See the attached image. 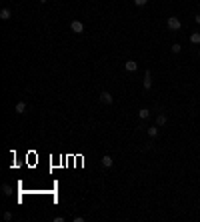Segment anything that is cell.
I'll return each mask as SVG.
<instances>
[{
	"instance_id": "obj_1",
	"label": "cell",
	"mask_w": 200,
	"mask_h": 222,
	"mask_svg": "<svg viewBox=\"0 0 200 222\" xmlns=\"http://www.w3.org/2000/svg\"><path fill=\"white\" fill-rule=\"evenodd\" d=\"M166 26L170 28V30H180V26H182V22L176 18V16H170V18L166 20Z\"/></svg>"
},
{
	"instance_id": "obj_2",
	"label": "cell",
	"mask_w": 200,
	"mask_h": 222,
	"mask_svg": "<svg viewBox=\"0 0 200 222\" xmlns=\"http://www.w3.org/2000/svg\"><path fill=\"white\" fill-rule=\"evenodd\" d=\"M70 28H72V32H76V34H82V32H84V24L80 22V20H72V22H70Z\"/></svg>"
},
{
	"instance_id": "obj_3",
	"label": "cell",
	"mask_w": 200,
	"mask_h": 222,
	"mask_svg": "<svg viewBox=\"0 0 200 222\" xmlns=\"http://www.w3.org/2000/svg\"><path fill=\"white\" fill-rule=\"evenodd\" d=\"M152 88V74H150V70H146L144 72V90H150Z\"/></svg>"
},
{
	"instance_id": "obj_4",
	"label": "cell",
	"mask_w": 200,
	"mask_h": 222,
	"mask_svg": "<svg viewBox=\"0 0 200 222\" xmlns=\"http://www.w3.org/2000/svg\"><path fill=\"white\" fill-rule=\"evenodd\" d=\"M124 70L136 72V70H138V62H136V60H126V62H124Z\"/></svg>"
},
{
	"instance_id": "obj_5",
	"label": "cell",
	"mask_w": 200,
	"mask_h": 222,
	"mask_svg": "<svg viewBox=\"0 0 200 222\" xmlns=\"http://www.w3.org/2000/svg\"><path fill=\"white\" fill-rule=\"evenodd\" d=\"M112 100H114V98H112V94H110V92H102V94H100V102H102V104H112Z\"/></svg>"
},
{
	"instance_id": "obj_6",
	"label": "cell",
	"mask_w": 200,
	"mask_h": 222,
	"mask_svg": "<svg viewBox=\"0 0 200 222\" xmlns=\"http://www.w3.org/2000/svg\"><path fill=\"white\" fill-rule=\"evenodd\" d=\"M100 164H102V166H104V168H110V166H112V164H114V160H112V158H110V156H108V154H106V156H102V160H100Z\"/></svg>"
},
{
	"instance_id": "obj_7",
	"label": "cell",
	"mask_w": 200,
	"mask_h": 222,
	"mask_svg": "<svg viewBox=\"0 0 200 222\" xmlns=\"http://www.w3.org/2000/svg\"><path fill=\"white\" fill-rule=\"evenodd\" d=\"M10 16H12L10 8H2V10H0V18L2 20H10Z\"/></svg>"
},
{
	"instance_id": "obj_8",
	"label": "cell",
	"mask_w": 200,
	"mask_h": 222,
	"mask_svg": "<svg viewBox=\"0 0 200 222\" xmlns=\"http://www.w3.org/2000/svg\"><path fill=\"white\" fill-rule=\"evenodd\" d=\"M14 112L16 114H24V112H26V102H18L16 108H14Z\"/></svg>"
},
{
	"instance_id": "obj_9",
	"label": "cell",
	"mask_w": 200,
	"mask_h": 222,
	"mask_svg": "<svg viewBox=\"0 0 200 222\" xmlns=\"http://www.w3.org/2000/svg\"><path fill=\"white\" fill-rule=\"evenodd\" d=\"M166 122H168L166 114H158V116H156V126H164Z\"/></svg>"
},
{
	"instance_id": "obj_10",
	"label": "cell",
	"mask_w": 200,
	"mask_h": 222,
	"mask_svg": "<svg viewBox=\"0 0 200 222\" xmlns=\"http://www.w3.org/2000/svg\"><path fill=\"white\" fill-rule=\"evenodd\" d=\"M148 116H150V110H148V108H140V112H138V118H140V120H146Z\"/></svg>"
},
{
	"instance_id": "obj_11",
	"label": "cell",
	"mask_w": 200,
	"mask_h": 222,
	"mask_svg": "<svg viewBox=\"0 0 200 222\" xmlns=\"http://www.w3.org/2000/svg\"><path fill=\"white\" fill-rule=\"evenodd\" d=\"M146 132H148V136H150V138H156V136H158V126H150Z\"/></svg>"
},
{
	"instance_id": "obj_12",
	"label": "cell",
	"mask_w": 200,
	"mask_h": 222,
	"mask_svg": "<svg viewBox=\"0 0 200 222\" xmlns=\"http://www.w3.org/2000/svg\"><path fill=\"white\" fill-rule=\"evenodd\" d=\"M190 42H192V44H200V32H192L190 34Z\"/></svg>"
},
{
	"instance_id": "obj_13",
	"label": "cell",
	"mask_w": 200,
	"mask_h": 222,
	"mask_svg": "<svg viewBox=\"0 0 200 222\" xmlns=\"http://www.w3.org/2000/svg\"><path fill=\"white\" fill-rule=\"evenodd\" d=\"M2 192H4V196H10V194H12V188H10L8 184H4V186H2Z\"/></svg>"
},
{
	"instance_id": "obj_14",
	"label": "cell",
	"mask_w": 200,
	"mask_h": 222,
	"mask_svg": "<svg viewBox=\"0 0 200 222\" xmlns=\"http://www.w3.org/2000/svg\"><path fill=\"white\" fill-rule=\"evenodd\" d=\"M180 50H182V46L178 44V42H174V44H172V52H174V54H178Z\"/></svg>"
},
{
	"instance_id": "obj_15",
	"label": "cell",
	"mask_w": 200,
	"mask_h": 222,
	"mask_svg": "<svg viewBox=\"0 0 200 222\" xmlns=\"http://www.w3.org/2000/svg\"><path fill=\"white\" fill-rule=\"evenodd\" d=\"M134 4H136V6H146V4H148V0H134Z\"/></svg>"
},
{
	"instance_id": "obj_16",
	"label": "cell",
	"mask_w": 200,
	"mask_h": 222,
	"mask_svg": "<svg viewBox=\"0 0 200 222\" xmlns=\"http://www.w3.org/2000/svg\"><path fill=\"white\" fill-rule=\"evenodd\" d=\"M4 220H12V212H4Z\"/></svg>"
},
{
	"instance_id": "obj_17",
	"label": "cell",
	"mask_w": 200,
	"mask_h": 222,
	"mask_svg": "<svg viewBox=\"0 0 200 222\" xmlns=\"http://www.w3.org/2000/svg\"><path fill=\"white\" fill-rule=\"evenodd\" d=\"M194 20H196V24H200V14H196V16H194Z\"/></svg>"
},
{
	"instance_id": "obj_18",
	"label": "cell",
	"mask_w": 200,
	"mask_h": 222,
	"mask_svg": "<svg viewBox=\"0 0 200 222\" xmlns=\"http://www.w3.org/2000/svg\"><path fill=\"white\" fill-rule=\"evenodd\" d=\"M38 2H42V4H44V2H48V0H38Z\"/></svg>"
},
{
	"instance_id": "obj_19",
	"label": "cell",
	"mask_w": 200,
	"mask_h": 222,
	"mask_svg": "<svg viewBox=\"0 0 200 222\" xmlns=\"http://www.w3.org/2000/svg\"><path fill=\"white\" fill-rule=\"evenodd\" d=\"M198 82H200V78H198Z\"/></svg>"
}]
</instances>
